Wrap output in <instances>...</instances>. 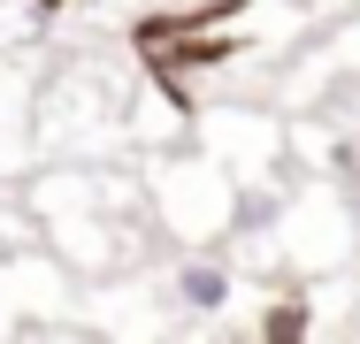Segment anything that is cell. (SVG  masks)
I'll return each instance as SVG.
<instances>
[{
  "label": "cell",
  "instance_id": "cell-1",
  "mask_svg": "<svg viewBox=\"0 0 360 344\" xmlns=\"http://www.w3.org/2000/svg\"><path fill=\"white\" fill-rule=\"evenodd\" d=\"M176 306L184 314H222L230 306V268L222 260H184L176 268Z\"/></svg>",
  "mask_w": 360,
  "mask_h": 344
},
{
  "label": "cell",
  "instance_id": "cell-2",
  "mask_svg": "<svg viewBox=\"0 0 360 344\" xmlns=\"http://www.w3.org/2000/svg\"><path fill=\"white\" fill-rule=\"evenodd\" d=\"M269 222H276V199L269 192H245L238 199V230H269Z\"/></svg>",
  "mask_w": 360,
  "mask_h": 344
}]
</instances>
